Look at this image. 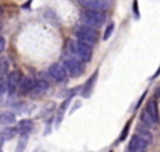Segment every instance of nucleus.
<instances>
[{
  "instance_id": "1a4fd4ad",
  "label": "nucleus",
  "mask_w": 160,
  "mask_h": 152,
  "mask_svg": "<svg viewBox=\"0 0 160 152\" xmlns=\"http://www.w3.org/2000/svg\"><path fill=\"white\" fill-rule=\"evenodd\" d=\"M148 149V144L145 141H142L138 135H133L129 141L128 145V151L129 152H146Z\"/></svg>"
},
{
  "instance_id": "a211bd4d",
  "label": "nucleus",
  "mask_w": 160,
  "mask_h": 152,
  "mask_svg": "<svg viewBox=\"0 0 160 152\" xmlns=\"http://www.w3.org/2000/svg\"><path fill=\"white\" fill-rule=\"evenodd\" d=\"M27 142H28V134H21L14 152H24L25 148H27Z\"/></svg>"
},
{
  "instance_id": "b1692460",
  "label": "nucleus",
  "mask_w": 160,
  "mask_h": 152,
  "mask_svg": "<svg viewBox=\"0 0 160 152\" xmlns=\"http://www.w3.org/2000/svg\"><path fill=\"white\" fill-rule=\"evenodd\" d=\"M6 93H7V85H6V83L0 79V99H2Z\"/></svg>"
},
{
  "instance_id": "bb28decb",
  "label": "nucleus",
  "mask_w": 160,
  "mask_h": 152,
  "mask_svg": "<svg viewBox=\"0 0 160 152\" xmlns=\"http://www.w3.org/2000/svg\"><path fill=\"white\" fill-rule=\"evenodd\" d=\"M30 3H31V0H28L25 4H22V8H27V10H28V7H30Z\"/></svg>"
},
{
  "instance_id": "0eeeda50",
  "label": "nucleus",
  "mask_w": 160,
  "mask_h": 152,
  "mask_svg": "<svg viewBox=\"0 0 160 152\" xmlns=\"http://www.w3.org/2000/svg\"><path fill=\"white\" fill-rule=\"evenodd\" d=\"M48 72H49V75L52 76L56 82H65V80L68 79V76H69L62 64H52L49 66V69H48Z\"/></svg>"
},
{
  "instance_id": "9b49d317",
  "label": "nucleus",
  "mask_w": 160,
  "mask_h": 152,
  "mask_svg": "<svg viewBox=\"0 0 160 152\" xmlns=\"http://www.w3.org/2000/svg\"><path fill=\"white\" fill-rule=\"evenodd\" d=\"M48 89H49V85H48L47 80L39 79V80H37L35 82V86H34V89L31 90L30 94L32 97H39V96H42L44 93H47Z\"/></svg>"
},
{
  "instance_id": "412c9836",
  "label": "nucleus",
  "mask_w": 160,
  "mask_h": 152,
  "mask_svg": "<svg viewBox=\"0 0 160 152\" xmlns=\"http://www.w3.org/2000/svg\"><path fill=\"white\" fill-rule=\"evenodd\" d=\"M114 30H115V25H114V23H111V24L108 25L107 28H105L104 34H102V39H104V41H107V39H110V37L112 35Z\"/></svg>"
},
{
  "instance_id": "20e7f679",
  "label": "nucleus",
  "mask_w": 160,
  "mask_h": 152,
  "mask_svg": "<svg viewBox=\"0 0 160 152\" xmlns=\"http://www.w3.org/2000/svg\"><path fill=\"white\" fill-rule=\"evenodd\" d=\"M62 65L65 66L68 75L72 76V77H79L84 73V65H83V62H80L78 59L69 56V55L63 59V64Z\"/></svg>"
},
{
  "instance_id": "423d86ee",
  "label": "nucleus",
  "mask_w": 160,
  "mask_h": 152,
  "mask_svg": "<svg viewBox=\"0 0 160 152\" xmlns=\"http://www.w3.org/2000/svg\"><path fill=\"white\" fill-rule=\"evenodd\" d=\"M21 79H22V73H21V71H18V69L13 71V72L8 75V79H7L6 85H7V93L10 94V96H13V94L18 90Z\"/></svg>"
},
{
  "instance_id": "9d476101",
  "label": "nucleus",
  "mask_w": 160,
  "mask_h": 152,
  "mask_svg": "<svg viewBox=\"0 0 160 152\" xmlns=\"http://www.w3.org/2000/svg\"><path fill=\"white\" fill-rule=\"evenodd\" d=\"M35 82L37 80L31 76H22L21 82H20V86H18V90L21 94H28L31 93V90L34 89L35 86Z\"/></svg>"
},
{
  "instance_id": "6ab92c4d",
  "label": "nucleus",
  "mask_w": 160,
  "mask_h": 152,
  "mask_svg": "<svg viewBox=\"0 0 160 152\" xmlns=\"http://www.w3.org/2000/svg\"><path fill=\"white\" fill-rule=\"evenodd\" d=\"M141 120H142V121H143L146 125H155V124H156L155 120H153L152 117H150V114L146 111V108H143V110H142V113H141Z\"/></svg>"
},
{
  "instance_id": "39448f33",
  "label": "nucleus",
  "mask_w": 160,
  "mask_h": 152,
  "mask_svg": "<svg viewBox=\"0 0 160 152\" xmlns=\"http://www.w3.org/2000/svg\"><path fill=\"white\" fill-rule=\"evenodd\" d=\"M79 3L87 10L107 11L112 7V0H79Z\"/></svg>"
},
{
  "instance_id": "5701e85b",
  "label": "nucleus",
  "mask_w": 160,
  "mask_h": 152,
  "mask_svg": "<svg viewBox=\"0 0 160 152\" xmlns=\"http://www.w3.org/2000/svg\"><path fill=\"white\" fill-rule=\"evenodd\" d=\"M133 16H135L136 20L141 17V14H139V3H138V0H133Z\"/></svg>"
},
{
  "instance_id": "4be33fe9",
  "label": "nucleus",
  "mask_w": 160,
  "mask_h": 152,
  "mask_svg": "<svg viewBox=\"0 0 160 152\" xmlns=\"http://www.w3.org/2000/svg\"><path fill=\"white\" fill-rule=\"evenodd\" d=\"M129 127H131V121H128V124H127V127L122 130V133H121V135H119V138H118V141L121 142V141H124L125 139V137L128 135V131H129Z\"/></svg>"
},
{
  "instance_id": "4468645a",
  "label": "nucleus",
  "mask_w": 160,
  "mask_h": 152,
  "mask_svg": "<svg viewBox=\"0 0 160 152\" xmlns=\"http://www.w3.org/2000/svg\"><path fill=\"white\" fill-rule=\"evenodd\" d=\"M17 128H13V127H6L4 130L0 131V144L2 142H6V141H10L13 139L14 137L17 135Z\"/></svg>"
},
{
  "instance_id": "cd10ccee",
  "label": "nucleus",
  "mask_w": 160,
  "mask_h": 152,
  "mask_svg": "<svg viewBox=\"0 0 160 152\" xmlns=\"http://www.w3.org/2000/svg\"><path fill=\"white\" fill-rule=\"evenodd\" d=\"M34 152H45L44 149H42V148H38V149H35V151H34Z\"/></svg>"
},
{
  "instance_id": "473e14b6",
  "label": "nucleus",
  "mask_w": 160,
  "mask_h": 152,
  "mask_svg": "<svg viewBox=\"0 0 160 152\" xmlns=\"http://www.w3.org/2000/svg\"><path fill=\"white\" fill-rule=\"evenodd\" d=\"M127 152H129V151H127Z\"/></svg>"
},
{
  "instance_id": "dca6fc26",
  "label": "nucleus",
  "mask_w": 160,
  "mask_h": 152,
  "mask_svg": "<svg viewBox=\"0 0 160 152\" xmlns=\"http://www.w3.org/2000/svg\"><path fill=\"white\" fill-rule=\"evenodd\" d=\"M135 135H138L139 138L142 139V141H145L148 145H150L153 142V135L152 133H150L148 128H143V127H139L138 130H136V134Z\"/></svg>"
},
{
  "instance_id": "a878e982",
  "label": "nucleus",
  "mask_w": 160,
  "mask_h": 152,
  "mask_svg": "<svg viewBox=\"0 0 160 152\" xmlns=\"http://www.w3.org/2000/svg\"><path fill=\"white\" fill-rule=\"evenodd\" d=\"M159 75H160V68H159V69H158V71H156V72H155V75L152 76V79H156V77H158Z\"/></svg>"
},
{
  "instance_id": "c756f323",
  "label": "nucleus",
  "mask_w": 160,
  "mask_h": 152,
  "mask_svg": "<svg viewBox=\"0 0 160 152\" xmlns=\"http://www.w3.org/2000/svg\"><path fill=\"white\" fill-rule=\"evenodd\" d=\"M0 152H3V151H2V147H0Z\"/></svg>"
},
{
  "instance_id": "7ed1b4c3",
  "label": "nucleus",
  "mask_w": 160,
  "mask_h": 152,
  "mask_svg": "<svg viewBox=\"0 0 160 152\" xmlns=\"http://www.w3.org/2000/svg\"><path fill=\"white\" fill-rule=\"evenodd\" d=\"M76 37H78V41L90 45V47L98 42V31L93 27H87V25L79 27L76 30Z\"/></svg>"
},
{
  "instance_id": "393cba45",
  "label": "nucleus",
  "mask_w": 160,
  "mask_h": 152,
  "mask_svg": "<svg viewBox=\"0 0 160 152\" xmlns=\"http://www.w3.org/2000/svg\"><path fill=\"white\" fill-rule=\"evenodd\" d=\"M6 48V39L3 38V37H0V55L3 54V51H4Z\"/></svg>"
},
{
  "instance_id": "7c9ffc66",
  "label": "nucleus",
  "mask_w": 160,
  "mask_h": 152,
  "mask_svg": "<svg viewBox=\"0 0 160 152\" xmlns=\"http://www.w3.org/2000/svg\"><path fill=\"white\" fill-rule=\"evenodd\" d=\"M0 30H2V25H0Z\"/></svg>"
},
{
  "instance_id": "f8f14e48",
  "label": "nucleus",
  "mask_w": 160,
  "mask_h": 152,
  "mask_svg": "<svg viewBox=\"0 0 160 152\" xmlns=\"http://www.w3.org/2000/svg\"><path fill=\"white\" fill-rule=\"evenodd\" d=\"M97 75H98V71H96V72L93 73V76L88 77L87 82L83 85V89H82V96L83 97H88L90 96V93L93 92L94 83H96V80H97Z\"/></svg>"
},
{
  "instance_id": "2f4dec72",
  "label": "nucleus",
  "mask_w": 160,
  "mask_h": 152,
  "mask_svg": "<svg viewBox=\"0 0 160 152\" xmlns=\"http://www.w3.org/2000/svg\"><path fill=\"white\" fill-rule=\"evenodd\" d=\"M110 152H114V151H110Z\"/></svg>"
},
{
  "instance_id": "f3484780",
  "label": "nucleus",
  "mask_w": 160,
  "mask_h": 152,
  "mask_svg": "<svg viewBox=\"0 0 160 152\" xmlns=\"http://www.w3.org/2000/svg\"><path fill=\"white\" fill-rule=\"evenodd\" d=\"M34 128V123L31 121V120H21V121L18 123V125H17V131L21 134H30L31 131H32Z\"/></svg>"
},
{
  "instance_id": "f03ea898",
  "label": "nucleus",
  "mask_w": 160,
  "mask_h": 152,
  "mask_svg": "<svg viewBox=\"0 0 160 152\" xmlns=\"http://www.w3.org/2000/svg\"><path fill=\"white\" fill-rule=\"evenodd\" d=\"M82 21L83 25L87 27H93V28H98L104 24L105 21V16L102 11H97V10H83L82 13Z\"/></svg>"
},
{
  "instance_id": "aec40b11",
  "label": "nucleus",
  "mask_w": 160,
  "mask_h": 152,
  "mask_svg": "<svg viewBox=\"0 0 160 152\" xmlns=\"http://www.w3.org/2000/svg\"><path fill=\"white\" fill-rule=\"evenodd\" d=\"M8 72V61L4 56H0V76L6 75Z\"/></svg>"
},
{
  "instance_id": "2eb2a0df",
  "label": "nucleus",
  "mask_w": 160,
  "mask_h": 152,
  "mask_svg": "<svg viewBox=\"0 0 160 152\" xmlns=\"http://www.w3.org/2000/svg\"><path fill=\"white\" fill-rule=\"evenodd\" d=\"M145 108H146V111L150 114V117H152V118L155 120V123L158 124L159 123V107H158L156 100H150V102L145 106Z\"/></svg>"
},
{
  "instance_id": "f257e3e1",
  "label": "nucleus",
  "mask_w": 160,
  "mask_h": 152,
  "mask_svg": "<svg viewBox=\"0 0 160 152\" xmlns=\"http://www.w3.org/2000/svg\"><path fill=\"white\" fill-rule=\"evenodd\" d=\"M68 55L72 56V58L78 59V61L83 62H90L91 58H93V51H91L90 45H86L83 42H75V41H68Z\"/></svg>"
},
{
  "instance_id": "ddd939ff",
  "label": "nucleus",
  "mask_w": 160,
  "mask_h": 152,
  "mask_svg": "<svg viewBox=\"0 0 160 152\" xmlns=\"http://www.w3.org/2000/svg\"><path fill=\"white\" fill-rule=\"evenodd\" d=\"M14 121H16V114L13 111H0V125L8 127L14 124Z\"/></svg>"
},
{
  "instance_id": "6e6552de",
  "label": "nucleus",
  "mask_w": 160,
  "mask_h": 152,
  "mask_svg": "<svg viewBox=\"0 0 160 152\" xmlns=\"http://www.w3.org/2000/svg\"><path fill=\"white\" fill-rule=\"evenodd\" d=\"M75 93H76V90H73L72 93H70V96L68 97V99H65V102L59 106L58 113H56V118H55V127L56 128L61 127V123H62V120H63V116H65V113H66V110H68V107H69V104H70V102H72L73 94Z\"/></svg>"
},
{
  "instance_id": "c85d7f7f",
  "label": "nucleus",
  "mask_w": 160,
  "mask_h": 152,
  "mask_svg": "<svg viewBox=\"0 0 160 152\" xmlns=\"http://www.w3.org/2000/svg\"><path fill=\"white\" fill-rule=\"evenodd\" d=\"M2 13H3V10H2V8H0V16H2Z\"/></svg>"
}]
</instances>
